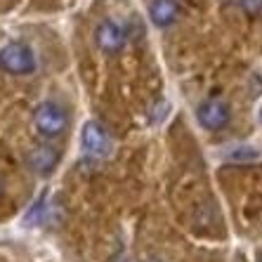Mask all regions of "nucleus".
<instances>
[{"instance_id":"nucleus-8","label":"nucleus","mask_w":262,"mask_h":262,"mask_svg":"<svg viewBox=\"0 0 262 262\" xmlns=\"http://www.w3.org/2000/svg\"><path fill=\"white\" fill-rule=\"evenodd\" d=\"M260 156L255 146H248V144H241V146H234L232 151H227V159L232 161H253Z\"/></svg>"},{"instance_id":"nucleus-7","label":"nucleus","mask_w":262,"mask_h":262,"mask_svg":"<svg viewBox=\"0 0 262 262\" xmlns=\"http://www.w3.org/2000/svg\"><path fill=\"white\" fill-rule=\"evenodd\" d=\"M59 161V151H57L55 146H36L33 151L29 154V163L31 168L36 172H52V168L57 165Z\"/></svg>"},{"instance_id":"nucleus-4","label":"nucleus","mask_w":262,"mask_h":262,"mask_svg":"<svg viewBox=\"0 0 262 262\" xmlns=\"http://www.w3.org/2000/svg\"><path fill=\"white\" fill-rule=\"evenodd\" d=\"M80 144L85 149L88 156H95V159H102V156H109L111 154V140L106 130L95 121H88L83 125V133H80Z\"/></svg>"},{"instance_id":"nucleus-12","label":"nucleus","mask_w":262,"mask_h":262,"mask_svg":"<svg viewBox=\"0 0 262 262\" xmlns=\"http://www.w3.org/2000/svg\"><path fill=\"white\" fill-rule=\"evenodd\" d=\"M3 189H5V187H3V180H0V196H3Z\"/></svg>"},{"instance_id":"nucleus-13","label":"nucleus","mask_w":262,"mask_h":262,"mask_svg":"<svg viewBox=\"0 0 262 262\" xmlns=\"http://www.w3.org/2000/svg\"><path fill=\"white\" fill-rule=\"evenodd\" d=\"M149 262H159V260H149Z\"/></svg>"},{"instance_id":"nucleus-10","label":"nucleus","mask_w":262,"mask_h":262,"mask_svg":"<svg viewBox=\"0 0 262 262\" xmlns=\"http://www.w3.org/2000/svg\"><path fill=\"white\" fill-rule=\"evenodd\" d=\"M236 5H241L246 12H260L262 10V0H232Z\"/></svg>"},{"instance_id":"nucleus-11","label":"nucleus","mask_w":262,"mask_h":262,"mask_svg":"<svg viewBox=\"0 0 262 262\" xmlns=\"http://www.w3.org/2000/svg\"><path fill=\"white\" fill-rule=\"evenodd\" d=\"M114 262H133V260H130L128 255H118V257H116V260H114Z\"/></svg>"},{"instance_id":"nucleus-6","label":"nucleus","mask_w":262,"mask_h":262,"mask_svg":"<svg viewBox=\"0 0 262 262\" xmlns=\"http://www.w3.org/2000/svg\"><path fill=\"white\" fill-rule=\"evenodd\" d=\"M180 14V5L175 0H151L149 3V19L156 26H170Z\"/></svg>"},{"instance_id":"nucleus-2","label":"nucleus","mask_w":262,"mask_h":262,"mask_svg":"<svg viewBox=\"0 0 262 262\" xmlns=\"http://www.w3.org/2000/svg\"><path fill=\"white\" fill-rule=\"evenodd\" d=\"M33 125L43 137H57L69 128V116L55 102H43L33 111Z\"/></svg>"},{"instance_id":"nucleus-3","label":"nucleus","mask_w":262,"mask_h":262,"mask_svg":"<svg viewBox=\"0 0 262 262\" xmlns=\"http://www.w3.org/2000/svg\"><path fill=\"white\" fill-rule=\"evenodd\" d=\"M95 40H97L99 50H104L106 55H114V52H121L125 48L128 31H125L123 24L114 21V19H104V21H99L97 29H95Z\"/></svg>"},{"instance_id":"nucleus-5","label":"nucleus","mask_w":262,"mask_h":262,"mask_svg":"<svg viewBox=\"0 0 262 262\" xmlns=\"http://www.w3.org/2000/svg\"><path fill=\"white\" fill-rule=\"evenodd\" d=\"M196 118L206 130H222L229 123V109L227 104H222L220 99H206L203 104H199L196 109Z\"/></svg>"},{"instance_id":"nucleus-9","label":"nucleus","mask_w":262,"mask_h":262,"mask_svg":"<svg viewBox=\"0 0 262 262\" xmlns=\"http://www.w3.org/2000/svg\"><path fill=\"white\" fill-rule=\"evenodd\" d=\"M43 213H45V196H40L33 206H31V210L24 215V225H29V227H33V225H38L40 220H43Z\"/></svg>"},{"instance_id":"nucleus-1","label":"nucleus","mask_w":262,"mask_h":262,"mask_svg":"<svg viewBox=\"0 0 262 262\" xmlns=\"http://www.w3.org/2000/svg\"><path fill=\"white\" fill-rule=\"evenodd\" d=\"M36 55L24 43H7L0 48V69L14 76H29L36 71Z\"/></svg>"}]
</instances>
